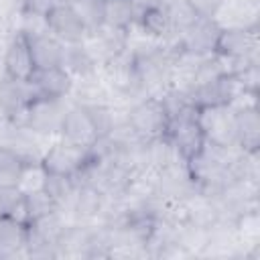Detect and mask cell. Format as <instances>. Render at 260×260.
<instances>
[{
    "label": "cell",
    "instance_id": "cell-6",
    "mask_svg": "<svg viewBox=\"0 0 260 260\" xmlns=\"http://www.w3.org/2000/svg\"><path fill=\"white\" fill-rule=\"evenodd\" d=\"M197 120L203 130L205 142L232 148L238 146V124L234 106H211L197 110Z\"/></svg>",
    "mask_w": 260,
    "mask_h": 260
},
{
    "label": "cell",
    "instance_id": "cell-33",
    "mask_svg": "<svg viewBox=\"0 0 260 260\" xmlns=\"http://www.w3.org/2000/svg\"><path fill=\"white\" fill-rule=\"evenodd\" d=\"M2 120H4V116H2V114H0V122H2Z\"/></svg>",
    "mask_w": 260,
    "mask_h": 260
},
{
    "label": "cell",
    "instance_id": "cell-5",
    "mask_svg": "<svg viewBox=\"0 0 260 260\" xmlns=\"http://www.w3.org/2000/svg\"><path fill=\"white\" fill-rule=\"evenodd\" d=\"M167 136L171 138L179 156L185 162L189 158H193L205 146V136H203V130L197 120V108L187 106L181 112H177L175 116H171Z\"/></svg>",
    "mask_w": 260,
    "mask_h": 260
},
{
    "label": "cell",
    "instance_id": "cell-8",
    "mask_svg": "<svg viewBox=\"0 0 260 260\" xmlns=\"http://www.w3.org/2000/svg\"><path fill=\"white\" fill-rule=\"evenodd\" d=\"M219 35H221V24L215 18L197 16L187 28L177 32V47L179 51L195 57H209L217 49Z\"/></svg>",
    "mask_w": 260,
    "mask_h": 260
},
{
    "label": "cell",
    "instance_id": "cell-7",
    "mask_svg": "<svg viewBox=\"0 0 260 260\" xmlns=\"http://www.w3.org/2000/svg\"><path fill=\"white\" fill-rule=\"evenodd\" d=\"M242 91L244 87L238 81V77L234 73H223L209 81L195 83L187 91V95H189L191 106L201 110V108H211V106H232Z\"/></svg>",
    "mask_w": 260,
    "mask_h": 260
},
{
    "label": "cell",
    "instance_id": "cell-2",
    "mask_svg": "<svg viewBox=\"0 0 260 260\" xmlns=\"http://www.w3.org/2000/svg\"><path fill=\"white\" fill-rule=\"evenodd\" d=\"M100 67H102V81L106 83L110 93H116L126 100H132V98L140 100V95L146 98L136 61L128 49L124 53L116 55L114 59L102 63Z\"/></svg>",
    "mask_w": 260,
    "mask_h": 260
},
{
    "label": "cell",
    "instance_id": "cell-13",
    "mask_svg": "<svg viewBox=\"0 0 260 260\" xmlns=\"http://www.w3.org/2000/svg\"><path fill=\"white\" fill-rule=\"evenodd\" d=\"M47 28L53 37H57L61 43H83L87 37V28L81 22L77 10L73 8V4L61 2L59 6H55L47 16Z\"/></svg>",
    "mask_w": 260,
    "mask_h": 260
},
{
    "label": "cell",
    "instance_id": "cell-20",
    "mask_svg": "<svg viewBox=\"0 0 260 260\" xmlns=\"http://www.w3.org/2000/svg\"><path fill=\"white\" fill-rule=\"evenodd\" d=\"M238 148L244 152H258L260 146V116L256 104L236 108Z\"/></svg>",
    "mask_w": 260,
    "mask_h": 260
},
{
    "label": "cell",
    "instance_id": "cell-25",
    "mask_svg": "<svg viewBox=\"0 0 260 260\" xmlns=\"http://www.w3.org/2000/svg\"><path fill=\"white\" fill-rule=\"evenodd\" d=\"M61 211L59 205L45 193V189H37V191H28L22 197V221H35L39 217H45L49 213Z\"/></svg>",
    "mask_w": 260,
    "mask_h": 260
},
{
    "label": "cell",
    "instance_id": "cell-10",
    "mask_svg": "<svg viewBox=\"0 0 260 260\" xmlns=\"http://www.w3.org/2000/svg\"><path fill=\"white\" fill-rule=\"evenodd\" d=\"M89 158H91L89 148L59 140L45 148V152L41 156V167L45 169V173L75 177L89 162Z\"/></svg>",
    "mask_w": 260,
    "mask_h": 260
},
{
    "label": "cell",
    "instance_id": "cell-31",
    "mask_svg": "<svg viewBox=\"0 0 260 260\" xmlns=\"http://www.w3.org/2000/svg\"><path fill=\"white\" fill-rule=\"evenodd\" d=\"M22 2V12L47 16L55 6L61 4V0H20Z\"/></svg>",
    "mask_w": 260,
    "mask_h": 260
},
{
    "label": "cell",
    "instance_id": "cell-32",
    "mask_svg": "<svg viewBox=\"0 0 260 260\" xmlns=\"http://www.w3.org/2000/svg\"><path fill=\"white\" fill-rule=\"evenodd\" d=\"M61 2H67V4H73V2H77V0H61Z\"/></svg>",
    "mask_w": 260,
    "mask_h": 260
},
{
    "label": "cell",
    "instance_id": "cell-16",
    "mask_svg": "<svg viewBox=\"0 0 260 260\" xmlns=\"http://www.w3.org/2000/svg\"><path fill=\"white\" fill-rule=\"evenodd\" d=\"M39 98H53V100H67L73 87V77L63 67H49V69H35L28 77Z\"/></svg>",
    "mask_w": 260,
    "mask_h": 260
},
{
    "label": "cell",
    "instance_id": "cell-26",
    "mask_svg": "<svg viewBox=\"0 0 260 260\" xmlns=\"http://www.w3.org/2000/svg\"><path fill=\"white\" fill-rule=\"evenodd\" d=\"M81 108L87 114V118H89V122H91V126L95 130L98 138L100 136H108L110 130L114 128V124L118 122L116 112H114V108L110 104H89V106H81Z\"/></svg>",
    "mask_w": 260,
    "mask_h": 260
},
{
    "label": "cell",
    "instance_id": "cell-19",
    "mask_svg": "<svg viewBox=\"0 0 260 260\" xmlns=\"http://www.w3.org/2000/svg\"><path fill=\"white\" fill-rule=\"evenodd\" d=\"M30 57L35 63V69H49V67H61L63 61V43L53 37L51 32H41L26 37Z\"/></svg>",
    "mask_w": 260,
    "mask_h": 260
},
{
    "label": "cell",
    "instance_id": "cell-3",
    "mask_svg": "<svg viewBox=\"0 0 260 260\" xmlns=\"http://www.w3.org/2000/svg\"><path fill=\"white\" fill-rule=\"evenodd\" d=\"M26 234V248L24 256L30 258H57L59 256V242L67 228L63 219V211L49 213L35 221H28Z\"/></svg>",
    "mask_w": 260,
    "mask_h": 260
},
{
    "label": "cell",
    "instance_id": "cell-14",
    "mask_svg": "<svg viewBox=\"0 0 260 260\" xmlns=\"http://www.w3.org/2000/svg\"><path fill=\"white\" fill-rule=\"evenodd\" d=\"M2 65H4V75L12 79H28L35 71V63L30 57L28 41L22 32H12L6 41L4 55H2Z\"/></svg>",
    "mask_w": 260,
    "mask_h": 260
},
{
    "label": "cell",
    "instance_id": "cell-1",
    "mask_svg": "<svg viewBox=\"0 0 260 260\" xmlns=\"http://www.w3.org/2000/svg\"><path fill=\"white\" fill-rule=\"evenodd\" d=\"M260 49L258 26H221V35L217 41L215 53L225 59L228 73H238L244 67L258 63L256 55Z\"/></svg>",
    "mask_w": 260,
    "mask_h": 260
},
{
    "label": "cell",
    "instance_id": "cell-17",
    "mask_svg": "<svg viewBox=\"0 0 260 260\" xmlns=\"http://www.w3.org/2000/svg\"><path fill=\"white\" fill-rule=\"evenodd\" d=\"M106 201H108V197L102 191H98L95 187L85 185V183H77L69 211L77 221H91V219H98L102 215Z\"/></svg>",
    "mask_w": 260,
    "mask_h": 260
},
{
    "label": "cell",
    "instance_id": "cell-21",
    "mask_svg": "<svg viewBox=\"0 0 260 260\" xmlns=\"http://www.w3.org/2000/svg\"><path fill=\"white\" fill-rule=\"evenodd\" d=\"M61 67L73 77V79H81V77H91L98 75V61L93 59V55L89 53V49L83 43H63V61Z\"/></svg>",
    "mask_w": 260,
    "mask_h": 260
},
{
    "label": "cell",
    "instance_id": "cell-4",
    "mask_svg": "<svg viewBox=\"0 0 260 260\" xmlns=\"http://www.w3.org/2000/svg\"><path fill=\"white\" fill-rule=\"evenodd\" d=\"M124 118L142 140L165 136L169 130V112L162 100L156 95H146L136 100Z\"/></svg>",
    "mask_w": 260,
    "mask_h": 260
},
{
    "label": "cell",
    "instance_id": "cell-15",
    "mask_svg": "<svg viewBox=\"0 0 260 260\" xmlns=\"http://www.w3.org/2000/svg\"><path fill=\"white\" fill-rule=\"evenodd\" d=\"M59 138L69 144L83 146V148H89L98 140V134L81 106H77V104L67 106L61 128H59Z\"/></svg>",
    "mask_w": 260,
    "mask_h": 260
},
{
    "label": "cell",
    "instance_id": "cell-12",
    "mask_svg": "<svg viewBox=\"0 0 260 260\" xmlns=\"http://www.w3.org/2000/svg\"><path fill=\"white\" fill-rule=\"evenodd\" d=\"M128 39H130V30H122V28L102 24L100 28L87 32L83 45L89 49V53L93 55L98 65H102V63L114 59L116 55L124 53L126 47H128Z\"/></svg>",
    "mask_w": 260,
    "mask_h": 260
},
{
    "label": "cell",
    "instance_id": "cell-27",
    "mask_svg": "<svg viewBox=\"0 0 260 260\" xmlns=\"http://www.w3.org/2000/svg\"><path fill=\"white\" fill-rule=\"evenodd\" d=\"M28 162L22 160L18 154H14L8 148L0 146V183L6 185H18V179Z\"/></svg>",
    "mask_w": 260,
    "mask_h": 260
},
{
    "label": "cell",
    "instance_id": "cell-18",
    "mask_svg": "<svg viewBox=\"0 0 260 260\" xmlns=\"http://www.w3.org/2000/svg\"><path fill=\"white\" fill-rule=\"evenodd\" d=\"M26 234H28L26 221H22L14 215L0 217V260L24 256Z\"/></svg>",
    "mask_w": 260,
    "mask_h": 260
},
{
    "label": "cell",
    "instance_id": "cell-30",
    "mask_svg": "<svg viewBox=\"0 0 260 260\" xmlns=\"http://www.w3.org/2000/svg\"><path fill=\"white\" fill-rule=\"evenodd\" d=\"M193 12L201 18H217L219 10L223 8L225 0H187Z\"/></svg>",
    "mask_w": 260,
    "mask_h": 260
},
{
    "label": "cell",
    "instance_id": "cell-29",
    "mask_svg": "<svg viewBox=\"0 0 260 260\" xmlns=\"http://www.w3.org/2000/svg\"><path fill=\"white\" fill-rule=\"evenodd\" d=\"M73 8L77 10L81 22L85 24L87 32L100 28L104 24V12H102V0H77L73 2Z\"/></svg>",
    "mask_w": 260,
    "mask_h": 260
},
{
    "label": "cell",
    "instance_id": "cell-9",
    "mask_svg": "<svg viewBox=\"0 0 260 260\" xmlns=\"http://www.w3.org/2000/svg\"><path fill=\"white\" fill-rule=\"evenodd\" d=\"M67 104L65 100H53V98H37L32 104L26 108L24 116L20 118L18 124L26 126L30 132L39 136H53L59 134L63 116H65Z\"/></svg>",
    "mask_w": 260,
    "mask_h": 260
},
{
    "label": "cell",
    "instance_id": "cell-11",
    "mask_svg": "<svg viewBox=\"0 0 260 260\" xmlns=\"http://www.w3.org/2000/svg\"><path fill=\"white\" fill-rule=\"evenodd\" d=\"M37 98L39 95L28 79H12L8 75L0 79V114L6 120L20 122L26 108Z\"/></svg>",
    "mask_w": 260,
    "mask_h": 260
},
{
    "label": "cell",
    "instance_id": "cell-28",
    "mask_svg": "<svg viewBox=\"0 0 260 260\" xmlns=\"http://www.w3.org/2000/svg\"><path fill=\"white\" fill-rule=\"evenodd\" d=\"M22 197L24 193L18 189V185L0 183V217L14 215L22 219Z\"/></svg>",
    "mask_w": 260,
    "mask_h": 260
},
{
    "label": "cell",
    "instance_id": "cell-23",
    "mask_svg": "<svg viewBox=\"0 0 260 260\" xmlns=\"http://www.w3.org/2000/svg\"><path fill=\"white\" fill-rule=\"evenodd\" d=\"M104 24L130 30L136 22V2L134 0H102Z\"/></svg>",
    "mask_w": 260,
    "mask_h": 260
},
{
    "label": "cell",
    "instance_id": "cell-22",
    "mask_svg": "<svg viewBox=\"0 0 260 260\" xmlns=\"http://www.w3.org/2000/svg\"><path fill=\"white\" fill-rule=\"evenodd\" d=\"M69 98H73V104H79V106L110 104V89L98 75H91V77L73 79Z\"/></svg>",
    "mask_w": 260,
    "mask_h": 260
},
{
    "label": "cell",
    "instance_id": "cell-24",
    "mask_svg": "<svg viewBox=\"0 0 260 260\" xmlns=\"http://www.w3.org/2000/svg\"><path fill=\"white\" fill-rule=\"evenodd\" d=\"M43 189L45 193L59 205V209H69L71 205V199L75 195V189H77V183L73 177H65V175H53V173H47L45 175V183H43Z\"/></svg>",
    "mask_w": 260,
    "mask_h": 260
}]
</instances>
